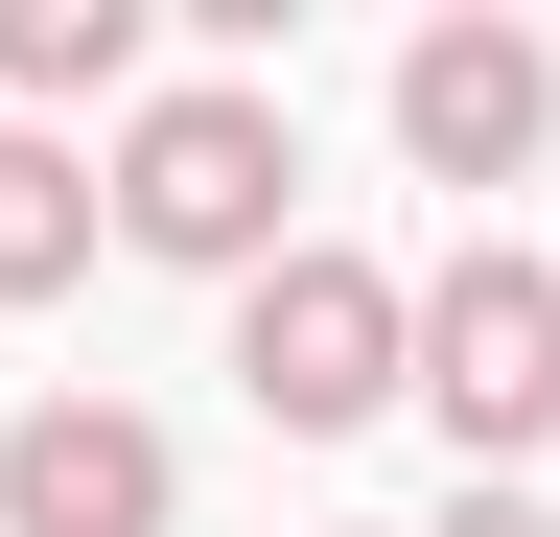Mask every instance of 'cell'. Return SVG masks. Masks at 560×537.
Returning <instances> with one entry per match:
<instances>
[{
    "label": "cell",
    "mask_w": 560,
    "mask_h": 537,
    "mask_svg": "<svg viewBox=\"0 0 560 537\" xmlns=\"http://www.w3.org/2000/svg\"><path fill=\"white\" fill-rule=\"evenodd\" d=\"M94 187H117V257H164V281H280L304 257V117L257 71H164Z\"/></svg>",
    "instance_id": "1"
},
{
    "label": "cell",
    "mask_w": 560,
    "mask_h": 537,
    "mask_svg": "<svg viewBox=\"0 0 560 537\" xmlns=\"http://www.w3.org/2000/svg\"><path fill=\"white\" fill-rule=\"evenodd\" d=\"M234 397H257L280 444L397 421V397H420V281H397V257H350V234H304L280 281H234Z\"/></svg>",
    "instance_id": "2"
},
{
    "label": "cell",
    "mask_w": 560,
    "mask_h": 537,
    "mask_svg": "<svg viewBox=\"0 0 560 537\" xmlns=\"http://www.w3.org/2000/svg\"><path fill=\"white\" fill-rule=\"evenodd\" d=\"M420 421L467 444V491H537V444H560V257L467 234L420 281Z\"/></svg>",
    "instance_id": "3"
},
{
    "label": "cell",
    "mask_w": 560,
    "mask_h": 537,
    "mask_svg": "<svg viewBox=\"0 0 560 537\" xmlns=\"http://www.w3.org/2000/svg\"><path fill=\"white\" fill-rule=\"evenodd\" d=\"M187 514V444L140 421V397H24V421H0V537H164Z\"/></svg>",
    "instance_id": "4"
},
{
    "label": "cell",
    "mask_w": 560,
    "mask_h": 537,
    "mask_svg": "<svg viewBox=\"0 0 560 537\" xmlns=\"http://www.w3.org/2000/svg\"><path fill=\"white\" fill-rule=\"evenodd\" d=\"M537 141H560V47H537V24L467 0V24L397 47V164H420V187H514Z\"/></svg>",
    "instance_id": "5"
},
{
    "label": "cell",
    "mask_w": 560,
    "mask_h": 537,
    "mask_svg": "<svg viewBox=\"0 0 560 537\" xmlns=\"http://www.w3.org/2000/svg\"><path fill=\"white\" fill-rule=\"evenodd\" d=\"M140 71H164V24H140V0H0V94L47 117H140Z\"/></svg>",
    "instance_id": "6"
},
{
    "label": "cell",
    "mask_w": 560,
    "mask_h": 537,
    "mask_svg": "<svg viewBox=\"0 0 560 537\" xmlns=\"http://www.w3.org/2000/svg\"><path fill=\"white\" fill-rule=\"evenodd\" d=\"M94 234H117L94 141H47V117H0V304H70V281H94Z\"/></svg>",
    "instance_id": "7"
},
{
    "label": "cell",
    "mask_w": 560,
    "mask_h": 537,
    "mask_svg": "<svg viewBox=\"0 0 560 537\" xmlns=\"http://www.w3.org/2000/svg\"><path fill=\"white\" fill-rule=\"evenodd\" d=\"M467 537H560V491H467Z\"/></svg>",
    "instance_id": "8"
}]
</instances>
